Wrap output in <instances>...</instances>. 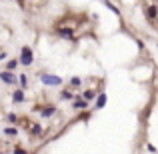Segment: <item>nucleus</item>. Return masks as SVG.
<instances>
[{
	"label": "nucleus",
	"instance_id": "3",
	"mask_svg": "<svg viewBox=\"0 0 158 154\" xmlns=\"http://www.w3.org/2000/svg\"><path fill=\"white\" fill-rule=\"evenodd\" d=\"M0 80H2L4 84H12V86H16L18 78H16V74H14V72H10V70H2V72H0Z\"/></svg>",
	"mask_w": 158,
	"mask_h": 154
},
{
	"label": "nucleus",
	"instance_id": "18",
	"mask_svg": "<svg viewBox=\"0 0 158 154\" xmlns=\"http://www.w3.org/2000/svg\"><path fill=\"white\" fill-rule=\"evenodd\" d=\"M6 120H8V124H16L20 120V116L14 114V112H10V114H6Z\"/></svg>",
	"mask_w": 158,
	"mask_h": 154
},
{
	"label": "nucleus",
	"instance_id": "4",
	"mask_svg": "<svg viewBox=\"0 0 158 154\" xmlns=\"http://www.w3.org/2000/svg\"><path fill=\"white\" fill-rule=\"evenodd\" d=\"M26 102V94H24L22 88H16L12 92V104H24Z\"/></svg>",
	"mask_w": 158,
	"mask_h": 154
},
{
	"label": "nucleus",
	"instance_id": "8",
	"mask_svg": "<svg viewBox=\"0 0 158 154\" xmlns=\"http://www.w3.org/2000/svg\"><path fill=\"white\" fill-rule=\"evenodd\" d=\"M88 100H84V98L82 96H76L74 98V102H72V108L74 110H86V108H88Z\"/></svg>",
	"mask_w": 158,
	"mask_h": 154
},
{
	"label": "nucleus",
	"instance_id": "12",
	"mask_svg": "<svg viewBox=\"0 0 158 154\" xmlns=\"http://www.w3.org/2000/svg\"><path fill=\"white\" fill-rule=\"evenodd\" d=\"M4 134H6L8 138H14V136H18V128L16 126H6L4 128Z\"/></svg>",
	"mask_w": 158,
	"mask_h": 154
},
{
	"label": "nucleus",
	"instance_id": "13",
	"mask_svg": "<svg viewBox=\"0 0 158 154\" xmlns=\"http://www.w3.org/2000/svg\"><path fill=\"white\" fill-rule=\"evenodd\" d=\"M82 98L88 100V102H92L94 98H96V90H84V92H82Z\"/></svg>",
	"mask_w": 158,
	"mask_h": 154
},
{
	"label": "nucleus",
	"instance_id": "14",
	"mask_svg": "<svg viewBox=\"0 0 158 154\" xmlns=\"http://www.w3.org/2000/svg\"><path fill=\"white\" fill-rule=\"evenodd\" d=\"M18 88H22V90L28 88V78H26V74H20V76H18Z\"/></svg>",
	"mask_w": 158,
	"mask_h": 154
},
{
	"label": "nucleus",
	"instance_id": "17",
	"mask_svg": "<svg viewBox=\"0 0 158 154\" xmlns=\"http://www.w3.org/2000/svg\"><path fill=\"white\" fill-rule=\"evenodd\" d=\"M18 64H20L18 58H12V60H8V62H6V70H10V72H12V70H14Z\"/></svg>",
	"mask_w": 158,
	"mask_h": 154
},
{
	"label": "nucleus",
	"instance_id": "9",
	"mask_svg": "<svg viewBox=\"0 0 158 154\" xmlns=\"http://www.w3.org/2000/svg\"><path fill=\"white\" fill-rule=\"evenodd\" d=\"M102 2H104V6L108 8V10H112V12H114L116 16H120V14H122V12H120V8L116 6V4L112 2V0H102Z\"/></svg>",
	"mask_w": 158,
	"mask_h": 154
},
{
	"label": "nucleus",
	"instance_id": "6",
	"mask_svg": "<svg viewBox=\"0 0 158 154\" xmlns=\"http://www.w3.org/2000/svg\"><path fill=\"white\" fill-rule=\"evenodd\" d=\"M56 34L62 36V38H68V40H76V38H74V30H72V28H66V26L56 28Z\"/></svg>",
	"mask_w": 158,
	"mask_h": 154
},
{
	"label": "nucleus",
	"instance_id": "1",
	"mask_svg": "<svg viewBox=\"0 0 158 154\" xmlns=\"http://www.w3.org/2000/svg\"><path fill=\"white\" fill-rule=\"evenodd\" d=\"M18 60H20L22 66H32V62H34V52H32V48L30 46H22V48H20Z\"/></svg>",
	"mask_w": 158,
	"mask_h": 154
},
{
	"label": "nucleus",
	"instance_id": "5",
	"mask_svg": "<svg viewBox=\"0 0 158 154\" xmlns=\"http://www.w3.org/2000/svg\"><path fill=\"white\" fill-rule=\"evenodd\" d=\"M144 16H146L148 20H156L158 18V6L156 4H148V6L144 8Z\"/></svg>",
	"mask_w": 158,
	"mask_h": 154
},
{
	"label": "nucleus",
	"instance_id": "19",
	"mask_svg": "<svg viewBox=\"0 0 158 154\" xmlns=\"http://www.w3.org/2000/svg\"><path fill=\"white\" fill-rule=\"evenodd\" d=\"M12 154H28V152H26V150H24V148H22V146H16V148H14V150H12Z\"/></svg>",
	"mask_w": 158,
	"mask_h": 154
},
{
	"label": "nucleus",
	"instance_id": "7",
	"mask_svg": "<svg viewBox=\"0 0 158 154\" xmlns=\"http://www.w3.org/2000/svg\"><path fill=\"white\" fill-rule=\"evenodd\" d=\"M56 114V106L54 104H46V106L40 110V118H52Z\"/></svg>",
	"mask_w": 158,
	"mask_h": 154
},
{
	"label": "nucleus",
	"instance_id": "20",
	"mask_svg": "<svg viewBox=\"0 0 158 154\" xmlns=\"http://www.w3.org/2000/svg\"><path fill=\"white\" fill-rule=\"evenodd\" d=\"M6 56H8L6 52H0V60H6Z\"/></svg>",
	"mask_w": 158,
	"mask_h": 154
},
{
	"label": "nucleus",
	"instance_id": "2",
	"mask_svg": "<svg viewBox=\"0 0 158 154\" xmlns=\"http://www.w3.org/2000/svg\"><path fill=\"white\" fill-rule=\"evenodd\" d=\"M40 80H42L44 86H62V78L56 76V74H40Z\"/></svg>",
	"mask_w": 158,
	"mask_h": 154
},
{
	"label": "nucleus",
	"instance_id": "11",
	"mask_svg": "<svg viewBox=\"0 0 158 154\" xmlns=\"http://www.w3.org/2000/svg\"><path fill=\"white\" fill-rule=\"evenodd\" d=\"M30 136H42V126L38 122H34L30 126Z\"/></svg>",
	"mask_w": 158,
	"mask_h": 154
},
{
	"label": "nucleus",
	"instance_id": "15",
	"mask_svg": "<svg viewBox=\"0 0 158 154\" xmlns=\"http://www.w3.org/2000/svg\"><path fill=\"white\" fill-rule=\"evenodd\" d=\"M60 100H74V94L70 90H60Z\"/></svg>",
	"mask_w": 158,
	"mask_h": 154
},
{
	"label": "nucleus",
	"instance_id": "16",
	"mask_svg": "<svg viewBox=\"0 0 158 154\" xmlns=\"http://www.w3.org/2000/svg\"><path fill=\"white\" fill-rule=\"evenodd\" d=\"M70 86H72V88H80L82 86V78L80 76H72L70 78Z\"/></svg>",
	"mask_w": 158,
	"mask_h": 154
},
{
	"label": "nucleus",
	"instance_id": "10",
	"mask_svg": "<svg viewBox=\"0 0 158 154\" xmlns=\"http://www.w3.org/2000/svg\"><path fill=\"white\" fill-rule=\"evenodd\" d=\"M106 100H108V96H106L104 92H100V94H98V98H96V110L104 108V106H106Z\"/></svg>",
	"mask_w": 158,
	"mask_h": 154
}]
</instances>
